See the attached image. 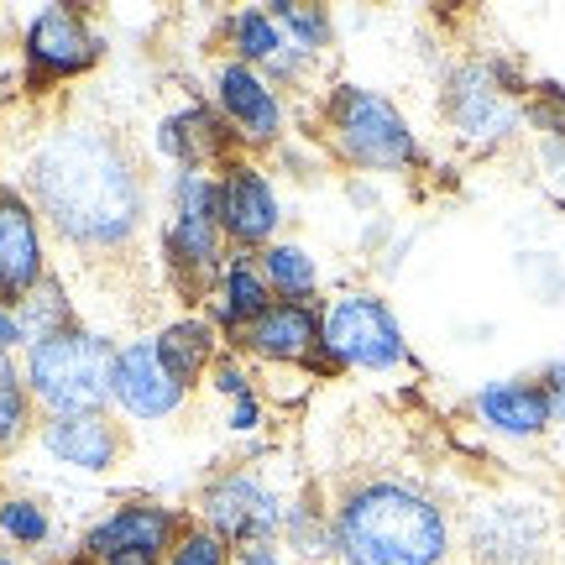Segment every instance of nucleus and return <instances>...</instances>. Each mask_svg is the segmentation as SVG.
Here are the masks:
<instances>
[{
    "mask_svg": "<svg viewBox=\"0 0 565 565\" xmlns=\"http://www.w3.org/2000/svg\"><path fill=\"white\" fill-rule=\"evenodd\" d=\"M335 131H341L345 152L366 168H404L414 158V137L408 126L393 116V105L366 95V89H345L335 105Z\"/></svg>",
    "mask_w": 565,
    "mask_h": 565,
    "instance_id": "4",
    "label": "nucleus"
},
{
    "mask_svg": "<svg viewBox=\"0 0 565 565\" xmlns=\"http://www.w3.org/2000/svg\"><path fill=\"white\" fill-rule=\"evenodd\" d=\"M38 231H32V215L21 210L17 200H0V288L17 299L38 282Z\"/></svg>",
    "mask_w": 565,
    "mask_h": 565,
    "instance_id": "8",
    "label": "nucleus"
},
{
    "mask_svg": "<svg viewBox=\"0 0 565 565\" xmlns=\"http://www.w3.org/2000/svg\"><path fill=\"white\" fill-rule=\"evenodd\" d=\"M324 341L341 362L356 366H393L404 356V335L377 299H341L335 315L324 320Z\"/></svg>",
    "mask_w": 565,
    "mask_h": 565,
    "instance_id": "5",
    "label": "nucleus"
},
{
    "mask_svg": "<svg viewBox=\"0 0 565 565\" xmlns=\"http://www.w3.org/2000/svg\"><path fill=\"white\" fill-rule=\"evenodd\" d=\"M116 393H121V404L131 414L158 419V414H168V408L179 404L183 377L168 366V356H162L158 345H131L121 356V366H116Z\"/></svg>",
    "mask_w": 565,
    "mask_h": 565,
    "instance_id": "6",
    "label": "nucleus"
},
{
    "mask_svg": "<svg viewBox=\"0 0 565 565\" xmlns=\"http://www.w3.org/2000/svg\"><path fill=\"white\" fill-rule=\"evenodd\" d=\"M17 424H21V387H17V372L0 362V440H6Z\"/></svg>",
    "mask_w": 565,
    "mask_h": 565,
    "instance_id": "24",
    "label": "nucleus"
},
{
    "mask_svg": "<svg viewBox=\"0 0 565 565\" xmlns=\"http://www.w3.org/2000/svg\"><path fill=\"white\" fill-rule=\"evenodd\" d=\"M278 17L288 21V26H294V32H299L303 42H320V38H324V17H320V11H299V6H278Z\"/></svg>",
    "mask_w": 565,
    "mask_h": 565,
    "instance_id": "26",
    "label": "nucleus"
},
{
    "mask_svg": "<svg viewBox=\"0 0 565 565\" xmlns=\"http://www.w3.org/2000/svg\"><path fill=\"white\" fill-rule=\"evenodd\" d=\"M252 565H278V561H273L267 550H252Z\"/></svg>",
    "mask_w": 565,
    "mask_h": 565,
    "instance_id": "31",
    "label": "nucleus"
},
{
    "mask_svg": "<svg viewBox=\"0 0 565 565\" xmlns=\"http://www.w3.org/2000/svg\"><path fill=\"white\" fill-rule=\"evenodd\" d=\"M267 278L278 282L282 294H309L315 288V267H309L299 246H278V252H267Z\"/></svg>",
    "mask_w": 565,
    "mask_h": 565,
    "instance_id": "19",
    "label": "nucleus"
},
{
    "mask_svg": "<svg viewBox=\"0 0 565 565\" xmlns=\"http://www.w3.org/2000/svg\"><path fill=\"white\" fill-rule=\"evenodd\" d=\"M47 450L95 471V466H105L116 456V435H110L105 419H95V414H63V419L47 429Z\"/></svg>",
    "mask_w": 565,
    "mask_h": 565,
    "instance_id": "12",
    "label": "nucleus"
},
{
    "mask_svg": "<svg viewBox=\"0 0 565 565\" xmlns=\"http://www.w3.org/2000/svg\"><path fill=\"white\" fill-rule=\"evenodd\" d=\"M236 38H242V47L252 53V58H273L278 53V32H273V21L267 17H242V26H236Z\"/></svg>",
    "mask_w": 565,
    "mask_h": 565,
    "instance_id": "23",
    "label": "nucleus"
},
{
    "mask_svg": "<svg viewBox=\"0 0 565 565\" xmlns=\"http://www.w3.org/2000/svg\"><path fill=\"white\" fill-rule=\"evenodd\" d=\"M158 351L168 356V366H173L179 377H189V372L204 362L210 335H204V324H179V330H168V341H158Z\"/></svg>",
    "mask_w": 565,
    "mask_h": 565,
    "instance_id": "18",
    "label": "nucleus"
},
{
    "mask_svg": "<svg viewBox=\"0 0 565 565\" xmlns=\"http://www.w3.org/2000/svg\"><path fill=\"white\" fill-rule=\"evenodd\" d=\"M456 121L466 126V131H498V126L508 121L503 100H498V89H487L477 74H466V84L456 89Z\"/></svg>",
    "mask_w": 565,
    "mask_h": 565,
    "instance_id": "17",
    "label": "nucleus"
},
{
    "mask_svg": "<svg viewBox=\"0 0 565 565\" xmlns=\"http://www.w3.org/2000/svg\"><path fill=\"white\" fill-rule=\"evenodd\" d=\"M221 100L231 105V116H236L242 131H252V137H273V131H278V105H273V95H267L246 68H225L221 74Z\"/></svg>",
    "mask_w": 565,
    "mask_h": 565,
    "instance_id": "15",
    "label": "nucleus"
},
{
    "mask_svg": "<svg viewBox=\"0 0 565 565\" xmlns=\"http://www.w3.org/2000/svg\"><path fill=\"white\" fill-rule=\"evenodd\" d=\"M210 513H215V524L231 529V534H263V529L278 524L273 498H263L252 482H225L221 492L210 498Z\"/></svg>",
    "mask_w": 565,
    "mask_h": 565,
    "instance_id": "16",
    "label": "nucleus"
},
{
    "mask_svg": "<svg viewBox=\"0 0 565 565\" xmlns=\"http://www.w3.org/2000/svg\"><path fill=\"white\" fill-rule=\"evenodd\" d=\"M341 550L351 565H435L445 524L408 487H366L341 513Z\"/></svg>",
    "mask_w": 565,
    "mask_h": 565,
    "instance_id": "2",
    "label": "nucleus"
},
{
    "mask_svg": "<svg viewBox=\"0 0 565 565\" xmlns=\"http://www.w3.org/2000/svg\"><path fill=\"white\" fill-rule=\"evenodd\" d=\"M32 58L42 68H84L89 63V38H84V26L68 11H47V17L32 26Z\"/></svg>",
    "mask_w": 565,
    "mask_h": 565,
    "instance_id": "14",
    "label": "nucleus"
},
{
    "mask_svg": "<svg viewBox=\"0 0 565 565\" xmlns=\"http://www.w3.org/2000/svg\"><path fill=\"white\" fill-rule=\"evenodd\" d=\"M42 210L79 242H121L137 225V179L100 137H63L38 162Z\"/></svg>",
    "mask_w": 565,
    "mask_h": 565,
    "instance_id": "1",
    "label": "nucleus"
},
{
    "mask_svg": "<svg viewBox=\"0 0 565 565\" xmlns=\"http://www.w3.org/2000/svg\"><path fill=\"white\" fill-rule=\"evenodd\" d=\"M110 565H152V561H147V555H116Z\"/></svg>",
    "mask_w": 565,
    "mask_h": 565,
    "instance_id": "30",
    "label": "nucleus"
},
{
    "mask_svg": "<svg viewBox=\"0 0 565 565\" xmlns=\"http://www.w3.org/2000/svg\"><path fill=\"white\" fill-rule=\"evenodd\" d=\"M482 414H487V424H498L508 435H534V429H545L550 404L540 387L503 383V387H487L482 393Z\"/></svg>",
    "mask_w": 565,
    "mask_h": 565,
    "instance_id": "13",
    "label": "nucleus"
},
{
    "mask_svg": "<svg viewBox=\"0 0 565 565\" xmlns=\"http://www.w3.org/2000/svg\"><path fill=\"white\" fill-rule=\"evenodd\" d=\"M162 540H168V513H158V508H126V513H116L110 524H100L89 534V550L116 561V555H152V550H162Z\"/></svg>",
    "mask_w": 565,
    "mask_h": 565,
    "instance_id": "10",
    "label": "nucleus"
},
{
    "mask_svg": "<svg viewBox=\"0 0 565 565\" xmlns=\"http://www.w3.org/2000/svg\"><path fill=\"white\" fill-rule=\"evenodd\" d=\"M221 215L236 242H263L273 231V221H278V204H273V189L252 168H236L221 189Z\"/></svg>",
    "mask_w": 565,
    "mask_h": 565,
    "instance_id": "7",
    "label": "nucleus"
},
{
    "mask_svg": "<svg viewBox=\"0 0 565 565\" xmlns=\"http://www.w3.org/2000/svg\"><path fill=\"white\" fill-rule=\"evenodd\" d=\"M252 419H257V408H252V398H242V404H236V424H242V429H252Z\"/></svg>",
    "mask_w": 565,
    "mask_h": 565,
    "instance_id": "29",
    "label": "nucleus"
},
{
    "mask_svg": "<svg viewBox=\"0 0 565 565\" xmlns=\"http://www.w3.org/2000/svg\"><path fill=\"white\" fill-rule=\"evenodd\" d=\"M0 524H6V534H17V540H26V545L47 534V519H42L32 503H6L0 508Z\"/></svg>",
    "mask_w": 565,
    "mask_h": 565,
    "instance_id": "22",
    "label": "nucleus"
},
{
    "mask_svg": "<svg viewBox=\"0 0 565 565\" xmlns=\"http://www.w3.org/2000/svg\"><path fill=\"white\" fill-rule=\"evenodd\" d=\"M173 252L183 263H210L215 257V194L200 173H183L179 183V231H173Z\"/></svg>",
    "mask_w": 565,
    "mask_h": 565,
    "instance_id": "9",
    "label": "nucleus"
},
{
    "mask_svg": "<svg viewBox=\"0 0 565 565\" xmlns=\"http://www.w3.org/2000/svg\"><path fill=\"white\" fill-rule=\"evenodd\" d=\"M225 294H231V315H242V320H257L267 309V288L263 278L252 273V267H231V278H225Z\"/></svg>",
    "mask_w": 565,
    "mask_h": 565,
    "instance_id": "20",
    "label": "nucleus"
},
{
    "mask_svg": "<svg viewBox=\"0 0 565 565\" xmlns=\"http://www.w3.org/2000/svg\"><path fill=\"white\" fill-rule=\"evenodd\" d=\"M116 366L121 362L105 341L58 330L32 351V387H38V398H47L63 414H89L116 387Z\"/></svg>",
    "mask_w": 565,
    "mask_h": 565,
    "instance_id": "3",
    "label": "nucleus"
},
{
    "mask_svg": "<svg viewBox=\"0 0 565 565\" xmlns=\"http://www.w3.org/2000/svg\"><path fill=\"white\" fill-rule=\"evenodd\" d=\"M540 393H545L550 414H555V419H565V366H550V377H545V387H540Z\"/></svg>",
    "mask_w": 565,
    "mask_h": 565,
    "instance_id": "27",
    "label": "nucleus"
},
{
    "mask_svg": "<svg viewBox=\"0 0 565 565\" xmlns=\"http://www.w3.org/2000/svg\"><path fill=\"white\" fill-rule=\"evenodd\" d=\"M162 141H168V152H194V147H215V121L210 116H183V121H173L168 131H162Z\"/></svg>",
    "mask_w": 565,
    "mask_h": 565,
    "instance_id": "21",
    "label": "nucleus"
},
{
    "mask_svg": "<svg viewBox=\"0 0 565 565\" xmlns=\"http://www.w3.org/2000/svg\"><path fill=\"white\" fill-rule=\"evenodd\" d=\"M11 341H21V324L0 315V345H11Z\"/></svg>",
    "mask_w": 565,
    "mask_h": 565,
    "instance_id": "28",
    "label": "nucleus"
},
{
    "mask_svg": "<svg viewBox=\"0 0 565 565\" xmlns=\"http://www.w3.org/2000/svg\"><path fill=\"white\" fill-rule=\"evenodd\" d=\"M315 320H309V309L299 303H267L257 320L246 324V341L257 345L263 356H303L309 345H315Z\"/></svg>",
    "mask_w": 565,
    "mask_h": 565,
    "instance_id": "11",
    "label": "nucleus"
},
{
    "mask_svg": "<svg viewBox=\"0 0 565 565\" xmlns=\"http://www.w3.org/2000/svg\"><path fill=\"white\" fill-rule=\"evenodd\" d=\"M173 565H225V550H221V540L194 534V540L179 550V561H173Z\"/></svg>",
    "mask_w": 565,
    "mask_h": 565,
    "instance_id": "25",
    "label": "nucleus"
}]
</instances>
